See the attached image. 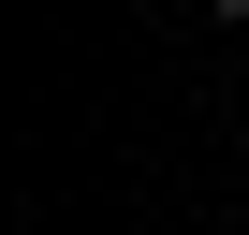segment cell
<instances>
[{"instance_id":"obj_1","label":"cell","mask_w":249,"mask_h":235,"mask_svg":"<svg viewBox=\"0 0 249 235\" xmlns=\"http://www.w3.org/2000/svg\"><path fill=\"white\" fill-rule=\"evenodd\" d=\"M205 15H249V0H205Z\"/></svg>"}]
</instances>
